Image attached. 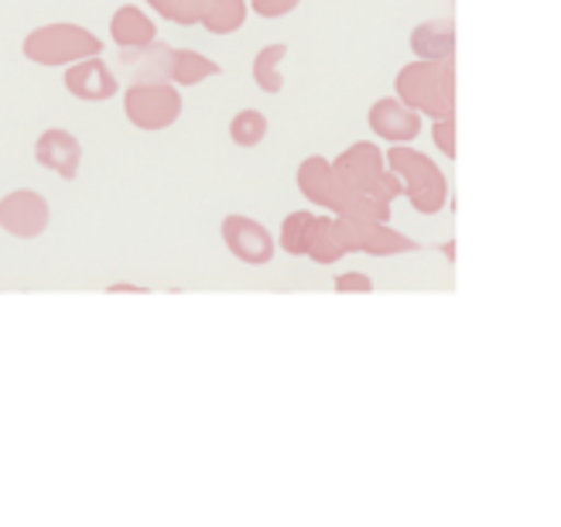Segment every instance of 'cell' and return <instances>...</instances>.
Instances as JSON below:
<instances>
[{"instance_id": "6da1fadb", "label": "cell", "mask_w": 561, "mask_h": 527, "mask_svg": "<svg viewBox=\"0 0 561 527\" xmlns=\"http://www.w3.org/2000/svg\"><path fill=\"white\" fill-rule=\"evenodd\" d=\"M21 51H24V59L35 66L62 69L79 59H90V55H100L103 42L90 32V27L55 21V24H42L35 32H27Z\"/></svg>"}, {"instance_id": "7a4b0ae2", "label": "cell", "mask_w": 561, "mask_h": 527, "mask_svg": "<svg viewBox=\"0 0 561 527\" xmlns=\"http://www.w3.org/2000/svg\"><path fill=\"white\" fill-rule=\"evenodd\" d=\"M398 100L408 103L417 114L428 117H453V59H421L398 72L394 79Z\"/></svg>"}, {"instance_id": "3957f363", "label": "cell", "mask_w": 561, "mask_h": 527, "mask_svg": "<svg viewBox=\"0 0 561 527\" xmlns=\"http://www.w3.org/2000/svg\"><path fill=\"white\" fill-rule=\"evenodd\" d=\"M124 114L137 130H168L182 117V93L172 82H130L124 93Z\"/></svg>"}, {"instance_id": "277c9868", "label": "cell", "mask_w": 561, "mask_h": 527, "mask_svg": "<svg viewBox=\"0 0 561 527\" xmlns=\"http://www.w3.org/2000/svg\"><path fill=\"white\" fill-rule=\"evenodd\" d=\"M390 172L401 179V192L414 203L417 213H438L445 203V179L432 164V158L417 154L411 148H390L387 151Z\"/></svg>"}, {"instance_id": "5b68a950", "label": "cell", "mask_w": 561, "mask_h": 527, "mask_svg": "<svg viewBox=\"0 0 561 527\" xmlns=\"http://www.w3.org/2000/svg\"><path fill=\"white\" fill-rule=\"evenodd\" d=\"M51 209L48 199L35 188H14L8 196H0V230L18 240H35L48 230Z\"/></svg>"}, {"instance_id": "8992f818", "label": "cell", "mask_w": 561, "mask_h": 527, "mask_svg": "<svg viewBox=\"0 0 561 527\" xmlns=\"http://www.w3.org/2000/svg\"><path fill=\"white\" fill-rule=\"evenodd\" d=\"M222 243H227V251L240 261V264H250V267H264L274 261V237L271 230L261 224L254 216H227L222 219Z\"/></svg>"}, {"instance_id": "52a82bcc", "label": "cell", "mask_w": 561, "mask_h": 527, "mask_svg": "<svg viewBox=\"0 0 561 527\" xmlns=\"http://www.w3.org/2000/svg\"><path fill=\"white\" fill-rule=\"evenodd\" d=\"M62 87L69 90V96H76L82 103H103L121 93V82H117L114 69H110L100 55H90V59H79V62L66 66Z\"/></svg>"}, {"instance_id": "ba28073f", "label": "cell", "mask_w": 561, "mask_h": 527, "mask_svg": "<svg viewBox=\"0 0 561 527\" xmlns=\"http://www.w3.org/2000/svg\"><path fill=\"white\" fill-rule=\"evenodd\" d=\"M35 161L42 169L55 172L59 179L72 182L79 175V164H82V145L79 137L66 127H51L45 130L38 141H35Z\"/></svg>"}, {"instance_id": "9c48e42d", "label": "cell", "mask_w": 561, "mask_h": 527, "mask_svg": "<svg viewBox=\"0 0 561 527\" xmlns=\"http://www.w3.org/2000/svg\"><path fill=\"white\" fill-rule=\"evenodd\" d=\"M370 127L377 137H383V141L404 145L421 134V114L401 100H377L370 106Z\"/></svg>"}, {"instance_id": "30bf717a", "label": "cell", "mask_w": 561, "mask_h": 527, "mask_svg": "<svg viewBox=\"0 0 561 527\" xmlns=\"http://www.w3.org/2000/svg\"><path fill=\"white\" fill-rule=\"evenodd\" d=\"M110 38H114V45L121 51L148 48L151 42H158V24L137 4H124V8H117L114 18H110Z\"/></svg>"}, {"instance_id": "8fae6325", "label": "cell", "mask_w": 561, "mask_h": 527, "mask_svg": "<svg viewBox=\"0 0 561 527\" xmlns=\"http://www.w3.org/2000/svg\"><path fill=\"white\" fill-rule=\"evenodd\" d=\"M298 188L312 206H325L332 213V206H335V172L322 154H308L298 164Z\"/></svg>"}, {"instance_id": "7c38bea8", "label": "cell", "mask_w": 561, "mask_h": 527, "mask_svg": "<svg viewBox=\"0 0 561 527\" xmlns=\"http://www.w3.org/2000/svg\"><path fill=\"white\" fill-rule=\"evenodd\" d=\"M222 76V66L216 59L203 51H192V48H172V62H168V82L172 87H199L206 79Z\"/></svg>"}, {"instance_id": "4fadbf2b", "label": "cell", "mask_w": 561, "mask_h": 527, "mask_svg": "<svg viewBox=\"0 0 561 527\" xmlns=\"http://www.w3.org/2000/svg\"><path fill=\"white\" fill-rule=\"evenodd\" d=\"M453 42H456L453 21H425L411 32V48L417 59H432V62L453 59Z\"/></svg>"}, {"instance_id": "5bb4252c", "label": "cell", "mask_w": 561, "mask_h": 527, "mask_svg": "<svg viewBox=\"0 0 561 527\" xmlns=\"http://www.w3.org/2000/svg\"><path fill=\"white\" fill-rule=\"evenodd\" d=\"M350 254V247L340 233V224H335V216H316V227H312V237H308V251L305 257H312L316 264H335Z\"/></svg>"}, {"instance_id": "9a60e30c", "label": "cell", "mask_w": 561, "mask_h": 527, "mask_svg": "<svg viewBox=\"0 0 561 527\" xmlns=\"http://www.w3.org/2000/svg\"><path fill=\"white\" fill-rule=\"evenodd\" d=\"M288 59V45L285 42H274V45H264L257 55H254V82L261 93H271L277 96L285 90V72H280V62Z\"/></svg>"}, {"instance_id": "2e32d148", "label": "cell", "mask_w": 561, "mask_h": 527, "mask_svg": "<svg viewBox=\"0 0 561 527\" xmlns=\"http://www.w3.org/2000/svg\"><path fill=\"white\" fill-rule=\"evenodd\" d=\"M247 21V0H206L199 24L209 35H233Z\"/></svg>"}, {"instance_id": "e0dca14e", "label": "cell", "mask_w": 561, "mask_h": 527, "mask_svg": "<svg viewBox=\"0 0 561 527\" xmlns=\"http://www.w3.org/2000/svg\"><path fill=\"white\" fill-rule=\"evenodd\" d=\"M312 227H316V213H308V209H298V213L285 216V224H280V237H277L280 251L291 254V257H305Z\"/></svg>"}, {"instance_id": "ac0fdd59", "label": "cell", "mask_w": 561, "mask_h": 527, "mask_svg": "<svg viewBox=\"0 0 561 527\" xmlns=\"http://www.w3.org/2000/svg\"><path fill=\"white\" fill-rule=\"evenodd\" d=\"M267 114L257 106H247L240 110V114H233L230 121V137H233V145L237 148H257L264 137H267Z\"/></svg>"}, {"instance_id": "d6986e66", "label": "cell", "mask_w": 561, "mask_h": 527, "mask_svg": "<svg viewBox=\"0 0 561 527\" xmlns=\"http://www.w3.org/2000/svg\"><path fill=\"white\" fill-rule=\"evenodd\" d=\"M145 4H148L154 14H161L164 21L182 24V27H192V24H199L206 0H145Z\"/></svg>"}, {"instance_id": "ffe728a7", "label": "cell", "mask_w": 561, "mask_h": 527, "mask_svg": "<svg viewBox=\"0 0 561 527\" xmlns=\"http://www.w3.org/2000/svg\"><path fill=\"white\" fill-rule=\"evenodd\" d=\"M335 291H340V295H350V291L370 295V291H374V282H370V274L350 271V274H340V277H335Z\"/></svg>"}, {"instance_id": "44dd1931", "label": "cell", "mask_w": 561, "mask_h": 527, "mask_svg": "<svg viewBox=\"0 0 561 527\" xmlns=\"http://www.w3.org/2000/svg\"><path fill=\"white\" fill-rule=\"evenodd\" d=\"M298 4L301 0H250V8H254V14H261V18H285Z\"/></svg>"}, {"instance_id": "7402d4cb", "label": "cell", "mask_w": 561, "mask_h": 527, "mask_svg": "<svg viewBox=\"0 0 561 527\" xmlns=\"http://www.w3.org/2000/svg\"><path fill=\"white\" fill-rule=\"evenodd\" d=\"M435 141H438V148L445 154H456V148H453V117H438L435 121Z\"/></svg>"}]
</instances>
